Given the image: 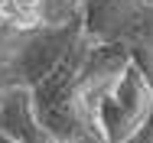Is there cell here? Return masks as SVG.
Here are the masks:
<instances>
[{"label":"cell","mask_w":153,"mask_h":143,"mask_svg":"<svg viewBox=\"0 0 153 143\" xmlns=\"http://www.w3.org/2000/svg\"><path fill=\"white\" fill-rule=\"evenodd\" d=\"M127 62V49L91 42L78 20L30 33L0 72V85H20L30 91L33 114L52 140L104 143L98 130V107Z\"/></svg>","instance_id":"1"},{"label":"cell","mask_w":153,"mask_h":143,"mask_svg":"<svg viewBox=\"0 0 153 143\" xmlns=\"http://www.w3.org/2000/svg\"><path fill=\"white\" fill-rule=\"evenodd\" d=\"M82 29L98 46L153 56V3L147 0H85Z\"/></svg>","instance_id":"2"},{"label":"cell","mask_w":153,"mask_h":143,"mask_svg":"<svg viewBox=\"0 0 153 143\" xmlns=\"http://www.w3.org/2000/svg\"><path fill=\"white\" fill-rule=\"evenodd\" d=\"M153 111V88L147 85L143 72L127 62L121 78L111 85V91L101 98L98 107V130L104 143H127Z\"/></svg>","instance_id":"3"},{"label":"cell","mask_w":153,"mask_h":143,"mask_svg":"<svg viewBox=\"0 0 153 143\" xmlns=\"http://www.w3.org/2000/svg\"><path fill=\"white\" fill-rule=\"evenodd\" d=\"M85 0H0V26L13 33H39L82 20Z\"/></svg>","instance_id":"4"},{"label":"cell","mask_w":153,"mask_h":143,"mask_svg":"<svg viewBox=\"0 0 153 143\" xmlns=\"http://www.w3.org/2000/svg\"><path fill=\"white\" fill-rule=\"evenodd\" d=\"M0 137L10 143H59L39 127L30 91L20 85L3 88L0 94Z\"/></svg>","instance_id":"5"},{"label":"cell","mask_w":153,"mask_h":143,"mask_svg":"<svg viewBox=\"0 0 153 143\" xmlns=\"http://www.w3.org/2000/svg\"><path fill=\"white\" fill-rule=\"evenodd\" d=\"M23 39H26L23 33H13V29H3V26H0V72L7 68L10 59L16 56V49L23 46Z\"/></svg>","instance_id":"6"},{"label":"cell","mask_w":153,"mask_h":143,"mask_svg":"<svg viewBox=\"0 0 153 143\" xmlns=\"http://www.w3.org/2000/svg\"><path fill=\"white\" fill-rule=\"evenodd\" d=\"M0 94H3V85H0Z\"/></svg>","instance_id":"7"}]
</instances>
